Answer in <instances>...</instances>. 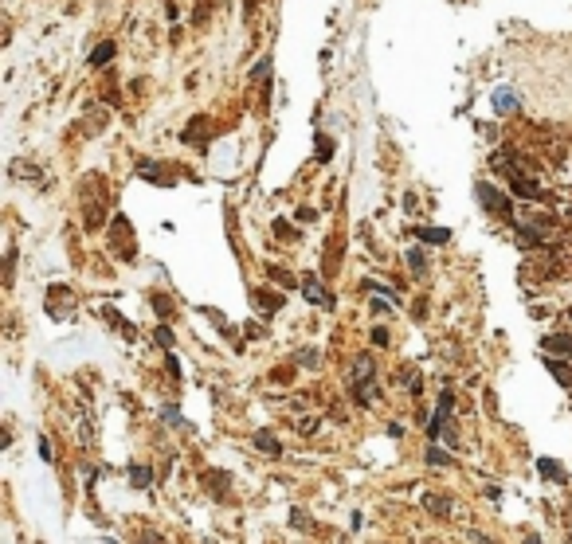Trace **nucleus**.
<instances>
[{
	"label": "nucleus",
	"instance_id": "6ab92c4d",
	"mask_svg": "<svg viewBox=\"0 0 572 544\" xmlns=\"http://www.w3.org/2000/svg\"><path fill=\"white\" fill-rule=\"evenodd\" d=\"M157 341H161V345H165V349H169V345H172V333H169V329H165V325H161V329H157Z\"/></svg>",
	"mask_w": 572,
	"mask_h": 544
},
{
	"label": "nucleus",
	"instance_id": "6e6552de",
	"mask_svg": "<svg viewBox=\"0 0 572 544\" xmlns=\"http://www.w3.org/2000/svg\"><path fill=\"white\" fill-rule=\"evenodd\" d=\"M545 368H549L553 376H557V384H560V387H572V372H569V368H564L560 361H553V356H549V361H545Z\"/></svg>",
	"mask_w": 572,
	"mask_h": 544
},
{
	"label": "nucleus",
	"instance_id": "1a4fd4ad",
	"mask_svg": "<svg viewBox=\"0 0 572 544\" xmlns=\"http://www.w3.org/2000/svg\"><path fill=\"white\" fill-rule=\"evenodd\" d=\"M545 349L549 352H572V337L569 333H553V337H545Z\"/></svg>",
	"mask_w": 572,
	"mask_h": 544
},
{
	"label": "nucleus",
	"instance_id": "dca6fc26",
	"mask_svg": "<svg viewBox=\"0 0 572 544\" xmlns=\"http://www.w3.org/2000/svg\"><path fill=\"white\" fill-rule=\"evenodd\" d=\"M329 157H333V145H329L326 137L317 133V161H329Z\"/></svg>",
	"mask_w": 572,
	"mask_h": 544
},
{
	"label": "nucleus",
	"instance_id": "2eb2a0df",
	"mask_svg": "<svg viewBox=\"0 0 572 544\" xmlns=\"http://www.w3.org/2000/svg\"><path fill=\"white\" fill-rule=\"evenodd\" d=\"M298 364H302V368H314L317 364V349H302L298 352Z\"/></svg>",
	"mask_w": 572,
	"mask_h": 544
},
{
	"label": "nucleus",
	"instance_id": "4468645a",
	"mask_svg": "<svg viewBox=\"0 0 572 544\" xmlns=\"http://www.w3.org/2000/svg\"><path fill=\"white\" fill-rule=\"evenodd\" d=\"M427 505L435 509L439 517H447V509H451V501H447V497H427Z\"/></svg>",
	"mask_w": 572,
	"mask_h": 544
},
{
	"label": "nucleus",
	"instance_id": "7ed1b4c3",
	"mask_svg": "<svg viewBox=\"0 0 572 544\" xmlns=\"http://www.w3.org/2000/svg\"><path fill=\"white\" fill-rule=\"evenodd\" d=\"M302 294L310 298V302H317V305H333V298L326 294V286H322L314 274H306V279H302Z\"/></svg>",
	"mask_w": 572,
	"mask_h": 544
},
{
	"label": "nucleus",
	"instance_id": "aec40b11",
	"mask_svg": "<svg viewBox=\"0 0 572 544\" xmlns=\"http://www.w3.org/2000/svg\"><path fill=\"white\" fill-rule=\"evenodd\" d=\"M525 544H541V536H525Z\"/></svg>",
	"mask_w": 572,
	"mask_h": 544
},
{
	"label": "nucleus",
	"instance_id": "f8f14e48",
	"mask_svg": "<svg viewBox=\"0 0 572 544\" xmlns=\"http://www.w3.org/2000/svg\"><path fill=\"white\" fill-rule=\"evenodd\" d=\"M427 462H431V466H451V454L447 450H439V447H431L427 450Z\"/></svg>",
	"mask_w": 572,
	"mask_h": 544
},
{
	"label": "nucleus",
	"instance_id": "f3484780",
	"mask_svg": "<svg viewBox=\"0 0 572 544\" xmlns=\"http://www.w3.org/2000/svg\"><path fill=\"white\" fill-rule=\"evenodd\" d=\"M408 263H412L415 274H424V251H408Z\"/></svg>",
	"mask_w": 572,
	"mask_h": 544
},
{
	"label": "nucleus",
	"instance_id": "423d86ee",
	"mask_svg": "<svg viewBox=\"0 0 572 544\" xmlns=\"http://www.w3.org/2000/svg\"><path fill=\"white\" fill-rule=\"evenodd\" d=\"M513 110H517L513 90H494V114H513Z\"/></svg>",
	"mask_w": 572,
	"mask_h": 544
},
{
	"label": "nucleus",
	"instance_id": "ddd939ff",
	"mask_svg": "<svg viewBox=\"0 0 572 544\" xmlns=\"http://www.w3.org/2000/svg\"><path fill=\"white\" fill-rule=\"evenodd\" d=\"M130 478H134L137 490H146V485H149V466H134V470H130Z\"/></svg>",
	"mask_w": 572,
	"mask_h": 544
},
{
	"label": "nucleus",
	"instance_id": "0eeeda50",
	"mask_svg": "<svg viewBox=\"0 0 572 544\" xmlns=\"http://www.w3.org/2000/svg\"><path fill=\"white\" fill-rule=\"evenodd\" d=\"M415 239H424V243H447L451 231L447 228H415Z\"/></svg>",
	"mask_w": 572,
	"mask_h": 544
},
{
	"label": "nucleus",
	"instance_id": "9d476101",
	"mask_svg": "<svg viewBox=\"0 0 572 544\" xmlns=\"http://www.w3.org/2000/svg\"><path fill=\"white\" fill-rule=\"evenodd\" d=\"M513 192H517V196H525V200H533V196H537V184H533V181H525V177H517V172H513Z\"/></svg>",
	"mask_w": 572,
	"mask_h": 544
},
{
	"label": "nucleus",
	"instance_id": "a211bd4d",
	"mask_svg": "<svg viewBox=\"0 0 572 544\" xmlns=\"http://www.w3.org/2000/svg\"><path fill=\"white\" fill-rule=\"evenodd\" d=\"M466 541H471V544H490V536H486V532H466Z\"/></svg>",
	"mask_w": 572,
	"mask_h": 544
},
{
	"label": "nucleus",
	"instance_id": "39448f33",
	"mask_svg": "<svg viewBox=\"0 0 572 544\" xmlns=\"http://www.w3.org/2000/svg\"><path fill=\"white\" fill-rule=\"evenodd\" d=\"M251 443H255L259 450H263V454H282V447H279V439L270 435V431H255V435H251Z\"/></svg>",
	"mask_w": 572,
	"mask_h": 544
},
{
	"label": "nucleus",
	"instance_id": "9b49d317",
	"mask_svg": "<svg viewBox=\"0 0 572 544\" xmlns=\"http://www.w3.org/2000/svg\"><path fill=\"white\" fill-rule=\"evenodd\" d=\"M114 59V43H102L98 51H90V67H102V63Z\"/></svg>",
	"mask_w": 572,
	"mask_h": 544
},
{
	"label": "nucleus",
	"instance_id": "f257e3e1",
	"mask_svg": "<svg viewBox=\"0 0 572 544\" xmlns=\"http://www.w3.org/2000/svg\"><path fill=\"white\" fill-rule=\"evenodd\" d=\"M478 196H482V204H486V212H502V216H510V200L494 188V184H478Z\"/></svg>",
	"mask_w": 572,
	"mask_h": 544
},
{
	"label": "nucleus",
	"instance_id": "f03ea898",
	"mask_svg": "<svg viewBox=\"0 0 572 544\" xmlns=\"http://www.w3.org/2000/svg\"><path fill=\"white\" fill-rule=\"evenodd\" d=\"M373 356H357V364H353V387L357 392H365L368 384H373Z\"/></svg>",
	"mask_w": 572,
	"mask_h": 544
},
{
	"label": "nucleus",
	"instance_id": "20e7f679",
	"mask_svg": "<svg viewBox=\"0 0 572 544\" xmlns=\"http://www.w3.org/2000/svg\"><path fill=\"white\" fill-rule=\"evenodd\" d=\"M537 474L545 478V482H564L569 474H564V466L560 462H553V459H537Z\"/></svg>",
	"mask_w": 572,
	"mask_h": 544
}]
</instances>
